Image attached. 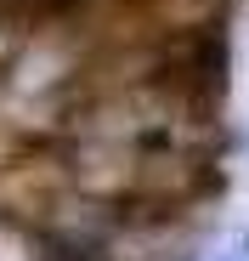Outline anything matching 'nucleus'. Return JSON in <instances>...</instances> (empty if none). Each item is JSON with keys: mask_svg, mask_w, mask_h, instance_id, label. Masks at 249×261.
<instances>
[{"mask_svg": "<svg viewBox=\"0 0 249 261\" xmlns=\"http://www.w3.org/2000/svg\"><path fill=\"white\" fill-rule=\"evenodd\" d=\"M227 261H249V239H243V244H238V250H232Z\"/></svg>", "mask_w": 249, "mask_h": 261, "instance_id": "f257e3e1", "label": "nucleus"}]
</instances>
